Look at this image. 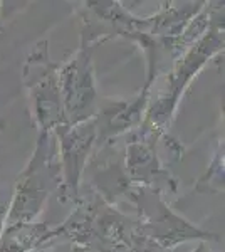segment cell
Listing matches in <instances>:
<instances>
[{
	"label": "cell",
	"mask_w": 225,
	"mask_h": 252,
	"mask_svg": "<svg viewBox=\"0 0 225 252\" xmlns=\"http://www.w3.org/2000/svg\"><path fill=\"white\" fill-rule=\"evenodd\" d=\"M155 128H146L141 133V138H133L128 145V155H126V168L129 178L138 184H146V189L166 185L175 190V182L171 180L168 170H165L160 163L157 152H155V141H157Z\"/></svg>",
	"instance_id": "52a82bcc"
},
{
	"label": "cell",
	"mask_w": 225,
	"mask_h": 252,
	"mask_svg": "<svg viewBox=\"0 0 225 252\" xmlns=\"http://www.w3.org/2000/svg\"><path fill=\"white\" fill-rule=\"evenodd\" d=\"M54 131L59 136V165H61V182H63L64 200L77 198L79 178L88 160V153L97 135L96 116L77 125H63Z\"/></svg>",
	"instance_id": "8992f818"
},
{
	"label": "cell",
	"mask_w": 225,
	"mask_h": 252,
	"mask_svg": "<svg viewBox=\"0 0 225 252\" xmlns=\"http://www.w3.org/2000/svg\"><path fill=\"white\" fill-rule=\"evenodd\" d=\"M59 89L67 125L91 120L96 108V88L93 81L91 51L83 46L77 54L59 69Z\"/></svg>",
	"instance_id": "277c9868"
},
{
	"label": "cell",
	"mask_w": 225,
	"mask_h": 252,
	"mask_svg": "<svg viewBox=\"0 0 225 252\" xmlns=\"http://www.w3.org/2000/svg\"><path fill=\"white\" fill-rule=\"evenodd\" d=\"M222 47H224V34H220L219 29L210 31V34L202 37L197 46H193V49L188 52L185 59L180 63V66L170 76L168 79L170 86L166 94L160 97L158 103L146 115V123H151L150 128H155L157 131H161L165 128L168 116H171L175 106H177L178 97L183 91V86H187V83L190 81L192 76L198 71V67Z\"/></svg>",
	"instance_id": "5b68a950"
},
{
	"label": "cell",
	"mask_w": 225,
	"mask_h": 252,
	"mask_svg": "<svg viewBox=\"0 0 225 252\" xmlns=\"http://www.w3.org/2000/svg\"><path fill=\"white\" fill-rule=\"evenodd\" d=\"M126 252H168V249H163L157 242H153L151 239L145 237L138 230H134Z\"/></svg>",
	"instance_id": "9c48e42d"
},
{
	"label": "cell",
	"mask_w": 225,
	"mask_h": 252,
	"mask_svg": "<svg viewBox=\"0 0 225 252\" xmlns=\"http://www.w3.org/2000/svg\"><path fill=\"white\" fill-rule=\"evenodd\" d=\"M133 198L136 200L141 214L140 222H136V230L161 246L163 249H170L175 244L190 241V239L212 237V234L203 232L198 227H193L171 212L163 202L158 190L138 189L133 193Z\"/></svg>",
	"instance_id": "3957f363"
},
{
	"label": "cell",
	"mask_w": 225,
	"mask_h": 252,
	"mask_svg": "<svg viewBox=\"0 0 225 252\" xmlns=\"http://www.w3.org/2000/svg\"><path fill=\"white\" fill-rule=\"evenodd\" d=\"M195 252H208V249L205 247V244H200V246H198V249L195 251Z\"/></svg>",
	"instance_id": "8fae6325"
},
{
	"label": "cell",
	"mask_w": 225,
	"mask_h": 252,
	"mask_svg": "<svg viewBox=\"0 0 225 252\" xmlns=\"http://www.w3.org/2000/svg\"><path fill=\"white\" fill-rule=\"evenodd\" d=\"M7 212H9L7 202L5 200H0V227H2V223L7 220Z\"/></svg>",
	"instance_id": "30bf717a"
},
{
	"label": "cell",
	"mask_w": 225,
	"mask_h": 252,
	"mask_svg": "<svg viewBox=\"0 0 225 252\" xmlns=\"http://www.w3.org/2000/svg\"><path fill=\"white\" fill-rule=\"evenodd\" d=\"M0 129H3V123H2V120H0Z\"/></svg>",
	"instance_id": "7c38bea8"
},
{
	"label": "cell",
	"mask_w": 225,
	"mask_h": 252,
	"mask_svg": "<svg viewBox=\"0 0 225 252\" xmlns=\"http://www.w3.org/2000/svg\"><path fill=\"white\" fill-rule=\"evenodd\" d=\"M49 227L46 223H14L0 239V252H27L34 246L46 241Z\"/></svg>",
	"instance_id": "ba28073f"
},
{
	"label": "cell",
	"mask_w": 225,
	"mask_h": 252,
	"mask_svg": "<svg viewBox=\"0 0 225 252\" xmlns=\"http://www.w3.org/2000/svg\"><path fill=\"white\" fill-rule=\"evenodd\" d=\"M47 40L34 47L24 66V84L27 86L32 116L40 131H52L67 125L59 89V67L49 59Z\"/></svg>",
	"instance_id": "7a4b0ae2"
},
{
	"label": "cell",
	"mask_w": 225,
	"mask_h": 252,
	"mask_svg": "<svg viewBox=\"0 0 225 252\" xmlns=\"http://www.w3.org/2000/svg\"><path fill=\"white\" fill-rule=\"evenodd\" d=\"M57 140L51 131H40L35 152L19 175L14 200L7 212V225L29 223L42 212L52 189L61 184Z\"/></svg>",
	"instance_id": "6da1fadb"
}]
</instances>
